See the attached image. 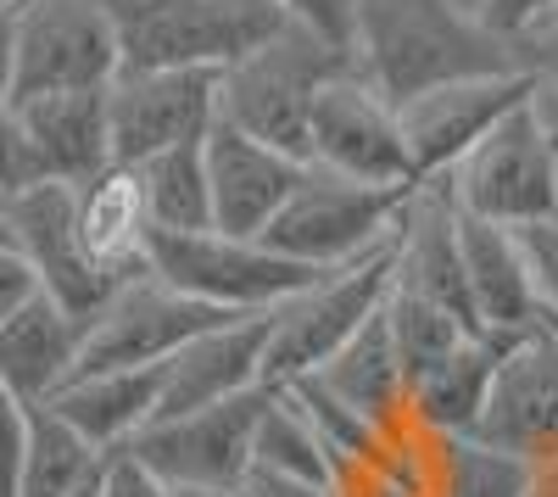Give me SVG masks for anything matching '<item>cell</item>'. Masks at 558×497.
Here are the masks:
<instances>
[{
  "label": "cell",
  "instance_id": "1",
  "mask_svg": "<svg viewBox=\"0 0 558 497\" xmlns=\"http://www.w3.org/2000/svg\"><path fill=\"white\" fill-rule=\"evenodd\" d=\"M347 57L397 107L413 89L470 73H508L514 51L452 0H357Z\"/></svg>",
  "mask_w": 558,
  "mask_h": 497
},
{
  "label": "cell",
  "instance_id": "2",
  "mask_svg": "<svg viewBox=\"0 0 558 497\" xmlns=\"http://www.w3.org/2000/svg\"><path fill=\"white\" fill-rule=\"evenodd\" d=\"M286 23L274 0H112L118 73H223Z\"/></svg>",
  "mask_w": 558,
  "mask_h": 497
},
{
  "label": "cell",
  "instance_id": "3",
  "mask_svg": "<svg viewBox=\"0 0 558 497\" xmlns=\"http://www.w3.org/2000/svg\"><path fill=\"white\" fill-rule=\"evenodd\" d=\"M341 68H352L341 45L286 23L257 51L213 73V107L223 123H235L252 141L307 162V107L318 96V84H330Z\"/></svg>",
  "mask_w": 558,
  "mask_h": 497
},
{
  "label": "cell",
  "instance_id": "4",
  "mask_svg": "<svg viewBox=\"0 0 558 497\" xmlns=\"http://www.w3.org/2000/svg\"><path fill=\"white\" fill-rule=\"evenodd\" d=\"M402 202H408V191L357 185V179L324 173L307 162L302 179L291 185V196L263 223L257 241L279 257L302 263V268H341V263H357L397 235Z\"/></svg>",
  "mask_w": 558,
  "mask_h": 497
},
{
  "label": "cell",
  "instance_id": "5",
  "mask_svg": "<svg viewBox=\"0 0 558 497\" xmlns=\"http://www.w3.org/2000/svg\"><path fill=\"white\" fill-rule=\"evenodd\" d=\"M386 291H391V241L357 263L313 275L296 296H286L268 313L263 386H286L296 375H313L324 357H336L380 313Z\"/></svg>",
  "mask_w": 558,
  "mask_h": 497
},
{
  "label": "cell",
  "instance_id": "6",
  "mask_svg": "<svg viewBox=\"0 0 558 497\" xmlns=\"http://www.w3.org/2000/svg\"><path fill=\"white\" fill-rule=\"evenodd\" d=\"M146 268L173 291L196 296L218 313H274L286 296H296L324 268H302L291 257L268 252L257 235H218V230H191V235H146Z\"/></svg>",
  "mask_w": 558,
  "mask_h": 497
},
{
  "label": "cell",
  "instance_id": "7",
  "mask_svg": "<svg viewBox=\"0 0 558 497\" xmlns=\"http://www.w3.org/2000/svg\"><path fill=\"white\" fill-rule=\"evenodd\" d=\"M436 185L452 202V213L481 218V223H502V230L558 218L553 168H547L542 134H536L525 101L514 112H502L447 173H436Z\"/></svg>",
  "mask_w": 558,
  "mask_h": 497
},
{
  "label": "cell",
  "instance_id": "8",
  "mask_svg": "<svg viewBox=\"0 0 558 497\" xmlns=\"http://www.w3.org/2000/svg\"><path fill=\"white\" fill-rule=\"evenodd\" d=\"M307 162L357 179V185H386V191L418 185L397 129V107L368 78H357V68H341L330 84H318L307 107Z\"/></svg>",
  "mask_w": 558,
  "mask_h": 497
},
{
  "label": "cell",
  "instance_id": "9",
  "mask_svg": "<svg viewBox=\"0 0 558 497\" xmlns=\"http://www.w3.org/2000/svg\"><path fill=\"white\" fill-rule=\"evenodd\" d=\"M118 78V28L107 0H23L12 101L107 89Z\"/></svg>",
  "mask_w": 558,
  "mask_h": 497
},
{
  "label": "cell",
  "instance_id": "10",
  "mask_svg": "<svg viewBox=\"0 0 558 497\" xmlns=\"http://www.w3.org/2000/svg\"><path fill=\"white\" fill-rule=\"evenodd\" d=\"M218 319H235V313H218L196 296L173 291L168 280H157L151 268L146 275H129L107 307L84 325L78 341V364L73 375H101V369H151L162 364L168 352H179L191 336L213 330Z\"/></svg>",
  "mask_w": 558,
  "mask_h": 497
},
{
  "label": "cell",
  "instance_id": "11",
  "mask_svg": "<svg viewBox=\"0 0 558 497\" xmlns=\"http://www.w3.org/2000/svg\"><path fill=\"white\" fill-rule=\"evenodd\" d=\"M268 402V386H252L241 397L207 402V409L151 420L123 453H134L162 486H246L252 475V436Z\"/></svg>",
  "mask_w": 558,
  "mask_h": 497
},
{
  "label": "cell",
  "instance_id": "12",
  "mask_svg": "<svg viewBox=\"0 0 558 497\" xmlns=\"http://www.w3.org/2000/svg\"><path fill=\"white\" fill-rule=\"evenodd\" d=\"M470 436L520 453L525 464L558 459V336L542 319L502 341Z\"/></svg>",
  "mask_w": 558,
  "mask_h": 497
},
{
  "label": "cell",
  "instance_id": "13",
  "mask_svg": "<svg viewBox=\"0 0 558 497\" xmlns=\"http://www.w3.org/2000/svg\"><path fill=\"white\" fill-rule=\"evenodd\" d=\"M7 213V241L23 252V263L34 268L39 291L62 302L73 319H96L107 307V296L123 286L112 275H101L96 263H89L84 241H78V207H73V185H57V179H45V185L0 202Z\"/></svg>",
  "mask_w": 558,
  "mask_h": 497
},
{
  "label": "cell",
  "instance_id": "14",
  "mask_svg": "<svg viewBox=\"0 0 558 497\" xmlns=\"http://www.w3.org/2000/svg\"><path fill=\"white\" fill-rule=\"evenodd\" d=\"M531 78L520 68L508 73H470V78H447L430 89H413L397 101V129L413 162V179H436L447 173L481 134L525 101Z\"/></svg>",
  "mask_w": 558,
  "mask_h": 497
},
{
  "label": "cell",
  "instance_id": "15",
  "mask_svg": "<svg viewBox=\"0 0 558 497\" xmlns=\"http://www.w3.org/2000/svg\"><path fill=\"white\" fill-rule=\"evenodd\" d=\"M213 118V73H118L107 84V141L118 168L202 141Z\"/></svg>",
  "mask_w": 558,
  "mask_h": 497
},
{
  "label": "cell",
  "instance_id": "16",
  "mask_svg": "<svg viewBox=\"0 0 558 497\" xmlns=\"http://www.w3.org/2000/svg\"><path fill=\"white\" fill-rule=\"evenodd\" d=\"M263 352H268V313H235V319H218L213 330L191 336L157 364L151 420H173L263 386Z\"/></svg>",
  "mask_w": 558,
  "mask_h": 497
},
{
  "label": "cell",
  "instance_id": "17",
  "mask_svg": "<svg viewBox=\"0 0 558 497\" xmlns=\"http://www.w3.org/2000/svg\"><path fill=\"white\" fill-rule=\"evenodd\" d=\"M202 162H207V202H213V230L218 235H263V223L279 213L302 179V157L263 146L235 123L213 118L202 134Z\"/></svg>",
  "mask_w": 558,
  "mask_h": 497
},
{
  "label": "cell",
  "instance_id": "18",
  "mask_svg": "<svg viewBox=\"0 0 558 497\" xmlns=\"http://www.w3.org/2000/svg\"><path fill=\"white\" fill-rule=\"evenodd\" d=\"M84 319L45 291H34L12 319H0V386L23 402H45L73 380Z\"/></svg>",
  "mask_w": 558,
  "mask_h": 497
},
{
  "label": "cell",
  "instance_id": "19",
  "mask_svg": "<svg viewBox=\"0 0 558 497\" xmlns=\"http://www.w3.org/2000/svg\"><path fill=\"white\" fill-rule=\"evenodd\" d=\"M458 263H463V291H470L475 325L486 336H520L536 325V296L525 280L514 230L458 213Z\"/></svg>",
  "mask_w": 558,
  "mask_h": 497
},
{
  "label": "cell",
  "instance_id": "20",
  "mask_svg": "<svg viewBox=\"0 0 558 497\" xmlns=\"http://www.w3.org/2000/svg\"><path fill=\"white\" fill-rule=\"evenodd\" d=\"M28 123V141L45 162V179L84 185L101 168H112L107 141V89H62V96H28L12 101Z\"/></svg>",
  "mask_w": 558,
  "mask_h": 497
},
{
  "label": "cell",
  "instance_id": "21",
  "mask_svg": "<svg viewBox=\"0 0 558 497\" xmlns=\"http://www.w3.org/2000/svg\"><path fill=\"white\" fill-rule=\"evenodd\" d=\"M313 380L330 391L336 402H347L363 425H375L380 436H391L397 425H408V380H402L397 347H391V330H386L380 313L336 357H324V364L313 369Z\"/></svg>",
  "mask_w": 558,
  "mask_h": 497
},
{
  "label": "cell",
  "instance_id": "22",
  "mask_svg": "<svg viewBox=\"0 0 558 497\" xmlns=\"http://www.w3.org/2000/svg\"><path fill=\"white\" fill-rule=\"evenodd\" d=\"M502 341L508 336L475 330V336H463L447 357H436L430 369H418L408 380V420L418 431H430V436H470L481 402H486Z\"/></svg>",
  "mask_w": 558,
  "mask_h": 497
},
{
  "label": "cell",
  "instance_id": "23",
  "mask_svg": "<svg viewBox=\"0 0 558 497\" xmlns=\"http://www.w3.org/2000/svg\"><path fill=\"white\" fill-rule=\"evenodd\" d=\"M89 447L118 453L157 414V364L151 369H101V375H73L57 397H45Z\"/></svg>",
  "mask_w": 558,
  "mask_h": 497
},
{
  "label": "cell",
  "instance_id": "24",
  "mask_svg": "<svg viewBox=\"0 0 558 497\" xmlns=\"http://www.w3.org/2000/svg\"><path fill=\"white\" fill-rule=\"evenodd\" d=\"M73 207H78V241L89 252V263L112 280L146 275V207H140L134 173L129 168H101L96 179L73 185Z\"/></svg>",
  "mask_w": 558,
  "mask_h": 497
},
{
  "label": "cell",
  "instance_id": "25",
  "mask_svg": "<svg viewBox=\"0 0 558 497\" xmlns=\"http://www.w3.org/2000/svg\"><path fill=\"white\" fill-rule=\"evenodd\" d=\"M101 447H89L57 409L28 402V431H23V464L12 497H73L84 486H96L101 475Z\"/></svg>",
  "mask_w": 558,
  "mask_h": 497
},
{
  "label": "cell",
  "instance_id": "26",
  "mask_svg": "<svg viewBox=\"0 0 558 497\" xmlns=\"http://www.w3.org/2000/svg\"><path fill=\"white\" fill-rule=\"evenodd\" d=\"M134 191L146 207V223L157 235H191V230H213V202H207V162H202V141L168 146L146 162H134Z\"/></svg>",
  "mask_w": 558,
  "mask_h": 497
},
{
  "label": "cell",
  "instance_id": "27",
  "mask_svg": "<svg viewBox=\"0 0 558 497\" xmlns=\"http://www.w3.org/2000/svg\"><path fill=\"white\" fill-rule=\"evenodd\" d=\"M252 475H279V481H313V486H336V459L318 441V431L296 414V402L268 386V402L257 414L252 436Z\"/></svg>",
  "mask_w": 558,
  "mask_h": 497
},
{
  "label": "cell",
  "instance_id": "28",
  "mask_svg": "<svg viewBox=\"0 0 558 497\" xmlns=\"http://www.w3.org/2000/svg\"><path fill=\"white\" fill-rule=\"evenodd\" d=\"M525 481H531V464L481 436H441L436 447L441 497H525Z\"/></svg>",
  "mask_w": 558,
  "mask_h": 497
},
{
  "label": "cell",
  "instance_id": "29",
  "mask_svg": "<svg viewBox=\"0 0 558 497\" xmlns=\"http://www.w3.org/2000/svg\"><path fill=\"white\" fill-rule=\"evenodd\" d=\"M380 319H386V330H391L402 380H413L418 369H430L436 357H447L463 336H475L470 325L458 319V313H447V307H436V302H425V296H413V291H402V286L386 291Z\"/></svg>",
  "mask_w": 558,
  "mask_h": 497
},
{
  "label": "cell",
  "instance_id": "30",
  "mask_svg": "<svg viewBox=\"0 0 558 497\" xmlns=\"http://www.w3.org/2000/svg\"><path fill=\"white\" fill-rule=\"evenodd\" d=\"M514 241H520V257H525V280H531V296H536V319H553L558 325V218L520 223Z\"/></svg>",
  "mask_w": 558,
  "mask_h": 497
},
{
  "label": "cell",
  "instance_id": "31",
  "mask_svg": "<svg viewBox=\"0 0 558 497\" xmlns=\"http://www.w3.org/2000/svg\"><path fill=\"white\" fill-rule=\"evenodd\" d=\"M45 185V162L28 141V123L12 101H0V202H12L23 191Z\"/></svg>",
  "mask_w": 558,
  "mask_h": 497
},
{
  "label": "cell",
  "instance_id": "32",
  "mask_svg": "<svg viewBox=\"0 0 558 497\" xmlns=\"http://www.w3.org/2000/svg\"><path fill=\"white\" fill-rule=\"evenodd\" d=\"M508 51H514V68L525 78L558 84V0H553L547 12H536L525 28L508 34Z\"/></svg>",
  "mask_w": 558,
  "mask_h": 497
},
{
  "label": "cell",
  "instance_id": "33",
  "mask_svg": "<svg viewBox=\"0 0 558 497\" xmlns=\"http://www.w3.org/2000/svg\"><path fill=\"white\" fill-rule=\"evenodd\" d=\"M279 12H286L296 28L330 39V45H352V17H357V0H274Z\"/></svg>",
  "mask_w": 558,
  "mask_h": 497
},
{
  "label": "cell",
  "instance_id": "34",
  "mask_svg": "<svg viewBox=\"0 0 558 497\" xmlns=\"http://www.w3.org/2000/svg\"><path fill=\"white\" fill-rule=\"evenodd\" d=\"M89 497H162V481L134 453L118 447V453L101 459V475H96V486H89Z\"/></svg>",
  "mask_w": 558,
  "mask_h": 497
},
{
  "label": "cell",
  "instance_id": "35",
  "mask_svg": "<svg viewBox=\"0 0 558 497\" xmlns=\"http://www.w3.org/2000/svg\"><path fill=\"white\" fill-rule=\"evenodd\" d=\"M23 431H28V402L0 386V497H12L17 464H23Z\"/></svg>",
  "mask_w": 558,
  "mask_h": 497
},
{
  "label": "cell",
  "instance_id": "36",
  "mask_svg": "<svg viewBox=\"0 0 558 497\" xmlns=\"http://www.w3.org/2000/svg\"><path fill=\"white\" fill-rule=\"evenodd\" d=\"M525 107H531V123L542 134V151H547V168H553V202H558V84L531 78Z\"/></svg>",
  "mask_w": 558,
  "mask_h": 497
},
{
  "label": "cell",
  "instance_id": "37",
  "mask_svg": "<svg viewBox=\"0 0 558 497\" xmlns=\"http://www.w3.org/2000/svg\"><path fill=\"white\" fill-rule=\"evenodd\" d=\"M34 291H39V280H34V268L23 263V252L12 241H0V319H12Z\"/></svg>",
  "mask_w": 558,
  "mask_h": 497
},
{
  "label": "cell",
  "instance_id": "38",
  "mask_svg": "<svg viewBox=\"0 0 558 497\" xmlns=\"http://www.w3.org/2000/svg\"><path fill=\"white\" fill-rule=\"evenodd\" d=\"M553 7V0H486V28L492 34H514V28H525L536 12H547Z\"/></svg>",
  "mask_w": 558,
  "mask_h": 497
},
{
  "label": "cell",
  "instance_id": "39",
  "mask_svg": "<svg viewBox=\"0 0 558 497\" xmlns=\"http://www.w3.org/2000/svg\"><path fill=\"white\" fill-rule=\"evenodd\" d=\"M246 497H336V486H313V481H279V475H246Z\"/></svg>",
  "mask_w": 558,
  "mask_h": 497
},
{
  "label": "cell",
  "instance_id": "40",
  "mask_svg": "<svg viewBox=\"0 0 558 497\" xmlns=\"http://www.w3.org/2000/svg\"><path fill=\"white\" fill-rule=\"evenodd\" d=\"M12 73H17V12L0 7V101H12Z\"/></svg>",
  "mask_w": 558,
  "mask_h": 497
},
{
  "label": "cell",
  "instance_id": "41",
  "mask_svg": "<svg viewBox=\"0 0 558 497\" xmlns=\"http://www.w3.org/2000/svg\"><path fill=\"white\" fill-rule=\"evenodd\" d=\"M525 497H558V459H542V464H531Z\"/></svg>",
  "mask_w": 558,
  "mask_h": 497
},
{
  "label": "cell",
  "instance_id": "42",
  "mask_svg": "<svg viewBox=\"0 0 558 497\" xmlns=\"http://www.w3.org/2000/svg\"><path fill=\"white\" fill-rule=\"evenodd\" d=\"M162 497H246L235 486H162Z\"/></svg>",
  "mask_w": 558,
  "mask_h": 497
},
{
  "label": "cell",
  "instance_id": "43",
  "mask_svg": "<svg viewBox=\"0 0 558 497\" xmlns=\"http://www.w3.org/2000/svg\"><path fill=\"white\" fill-rule=\"evenodd\" d=\"M0 7H7V12H17V7H23V0H0Z\"/></svg>",
  "mask_w": 558,
  "mask_h": 497
},
{
  "label": "cell",
  "instance_id": "44",
  "mask_svg": "<svg viewBox=\"0 0 558 497\" xmlns=\"http://www.w3.org/2000/svg\"><path fill=\"white\" fill-rule=\"evenodd\" d=\"M0 241H7V213H0Z\"/></svg>",
  "mask_w": 558,
  "mask_h": 497
},
{
  "label": "cell",
  "instance_id": "45",
  "mask_svg": "<svg viewBox=\"0 0 558 497\" xmlns=\"http://www.w3.org/2000/svg\"><path fill=\"white\" fill-rule=\"evenodd\" d=\"M542 325H547V330H553V336H558V325H553V319H542Z\"/></svg>",
  "mask_w": 558,
  "mask_h": 497
},
{
  "label": "cell",
  "instance_id": "46",
  "mask_svg": "<svg viewBox=\"0 0 558 497\" xmlns=\"http://www.w3.org/2000/svg\"><path fill=\"white\" fill-rule=\"evenodd\" d=\"M73 497H89V486H84V492H73Z\"/></svg>",
  "mask_w": 558,
  "mask_h": 497
},
{
  "label": "cell",
  "instance_id": "47",
  "mask_svg": "<svg viewBox=\"0 0 558 497\" xmlns=\"http://www.w3.org/2000/svg\"><path fill=\"white\" fill-rule=\"evenodd\" d=\"M107 7H112V0H107Z\"/></svg>",
  "mask_w": 558,
  "mask_h": 497
}]
</instances>
